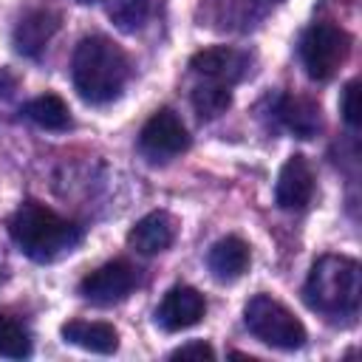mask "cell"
I'll return each mask as SVG.
<instances>
[{
    "mask_svg": "<svg viewBox=\"0 0 362 362\" xmlns=\"http://www.w3.org/2000/svg\"><path fill=\"white\" fill-rule=\"evenodd\" d=\"M187 147H189V133H187L181 116L170 107L156 110L139 133V150L150 161H170L173 156L184 153Z\"/></svg>",
    "mask_w": 362,
    "mask_h": 362,
    "instance_id": "obj_6",
    "label": "cell"
},
{
    "mask_svg": "<svg viewBox=\"0 0 362 362\" xmlns=\"http://www.w3.org/2000/svg\"><path fill=\"white\" fill-rule=\"evenodd\" d=\"M130 74L127 54L105 34L82 37L71 57V79L76 93L90 105L113 102Z\"/></svg>",
    "mask_w": 362,
    "mask_h": 362,
    "instance_id": "obj_1",
    "label": "cell"
},
{
    "mask_svg": "<svg viewBox=\"0 0 362 362\" xmlns=\"http://www.w3.org/2000/svg\"><path fill=\"white\" fill-rule=\"evenodd\" d=\"M339 110H342V119H345V124H351V127H359V122H362V110H359V82H356V79H351V82L342 88Z\"/></svg>",
    "mask_w": 362,
    "mask_h": 362,
    "instance_id": "obj_20",
    "label": "cell"
},
{
    "mask_svg": "<svg viewBox=\"0 0 362 362\" xmlns=\"http://www.w3.org/2000/svg\"><path fill=\"white\" fill-rule=\"evenodd\" d=\"M139 283V272L127 260H110L93 272H88L79 280V294L96 305H113L122 303Z\"/></svg>",
    "mask_w": 362,
    "mask_h": 362,
    "instance_id": "obj_7",
    "label": "cell"
},
{
    "mask_svg": "<svg viewBox=\"0 0 362 362\" xmlns=\"http://www.w3.org/2000/svg\"><path fill=\"white\" fill-rule=\"evenodd\" d=\"M249 243L238 235H226L218 243L209 246L206 252V266L218 283H235L246 269H249Z\"/></svg>",
    "mask_w": 362,
    "mask_h": 362,
    "instance_id": "obj_13",
    "label": "cell"
},
{
    "mask_svg": "<svg viewBox=\"0 0 362 362\" xmlns=\"http://www.w3.org/2000/svg\"><path fill=\"white\" fill-rule=\"evenodd\" d=\"M263 3H283V0H263Z\"/></svg>",
    "mask_w": 362,
    "mask_h": 362,
    "instance_id": "obj_22",
    "label": "cell"
},
{
    "mask_svg": "<svg viewBox=\"0 0 362 362\" xmlns=\"http://www.w3.org/2000/svg\"><path fill=\"white\" fill-rule=\"evenodd\" d=\"M153 14V0H107V17L124 34L144 28Z\"/></svg>",
    "mask_w": 362,
    "mask_h": 362,
    "instance_id": "obj_18",
    "label": "cell"
},
{
    "mask_svg": "<svg viewBox=\"0 0 362 362\" xmlns=\"http://www.w3.org/2000/svg\"><path fill=\"white\" fill-rule=\"evenodd\" d=\"M23 113L42 130H68L71 127V110H68L65 99L57 93L34 96L31 102L23 105Z\"/></svg>",
    "mask_w": 362,
    "mask_h": 362,
    "instance_id": "obj_16",
    "label": "cell"
},
{
    "mask_svg": "<svg viewBox=\"0 0 362 362\" xmlns=\"http://www.w3.org/2000/svg\"><path fill=\"white\" fill-rule=\"evenodd\" d=\"M305 303L328 317H351L362 303V269L354 257L322 255L303 286Z\"/></svg>",
    "mask_w": 362,
    "mask_h": 362,
    "instance_id": "obj_3",
    "label": "cell"
},
{
    "mask_svg": "<svg viewBox=\"0 0 362 362\" xmlns=\"http://www.w3.org/2000/svg\"><path fill=\"white\" fill-rule=\"evenodd\" d=\"M277 119L297 136V139H311L322 127V113L320 105L308 96H294L286 93L277 99Z\"/></svg>",
    "mask_w": 362,
    "mask_h": 362,
    "instance_id": "obj_14",
    "label": "cell"
},
{
    "mask_svg": "<svg viewBox=\"0 0 362 362\" xmlns=\"http://www.w3.org/2000/svg\"><path fill=\"white\" fill-rule=\"evenodd\" d=\"M311 195H314V170L305 161V156L294 153L280 167V175L274 184V201L280 209L297 212L311 204Z\"/></svg>",
    "mask_w": 362,
    "mask_h": 362,
    "instance_id": "obj_10",
    "label": "cell"
},
{
    "mask_svg": "<svg viewBox=\"0 0 362 362\" xmlns=\"http://www.w3.org/2000/svg\"><path fill=\"white\" fill-rule=\"evenodd\" d=\"M243 322L255 339L280 351H297L305 345V325L274 297L255 294L243 308Z\"/></svg>",
    "mask_w": 362,
    "mask_h": 362,
    "instance_id": "obj_4",
    "label": "cell"
},
{
    "mask_svg": "<svg viewBox=\"0 0 362 362\" xmlns=\"http://www.w3.org/2000/svg\"><path fill=\"white\" fill-rule=\"evenodd\" d=\"M351 54V34L334 23H311L300 40V59L311 79L328 82Z\"/></svg>",
    "mask_w": 362,
    "mask_h": 362,
    "instance_id": "obj_5",
    "label": "cell"
},
{
    "mask_svg": "<svg viewBox=\"0 0 362 362\" xmlns=\"http://www.w3.org/2000/svg\"><path fill=\"white\" fill-rule=\"evenodd\" d=\"M175 229H178V223H175V218L170 212H161V209L158 212H147L144 218H139L130 226L127 243L139 255H158V252L173 246Z\"/></svg>",
    "mask_w": 362,
    "mask_h": 362,
    "instance_id": "obj_12",
    "label": "cell"
},
{
    "mask_svg": "<svg viewBox=\"0 0 362 362\" xmlns=\"http://www.w3.org/2000/svg\"><path fill=\"white\" fill-rule=\"evenodd\" d=\"M62 339L90 354H113L119 348V331L110 322L71 320L62 325Z\"/></svg>",
    "mask_w": 362,
    "mask_h": 362,
    "instance_id": "obj_15",
    "label": "cell"
},
{
    "mask_svg": "<svg viewBox=\"0 0 362 362\" xmlns=\"http://www.w3.org/2000/svg\"><path fill=\"white\" fill-rule=\"evenodd\" d=\"M170 359H215V351H212L209 342L195 339V342H187V345L175 348V351L170 354Z\"/></svg>",
    "mask_w": 362,
    "mask_h": 362,
    "instance_id": "obj_21",
    "label": "cell"
},
{
    "mask_svg": "<svg viewBox=\"0 0 362 362\" xmlns=\"http://www.w3.org/2000/svg\"><path fill=\"white\" fill-rule=\"evenodd\" d=\"M31 354V334L23 320L0 311V356L25 359Z\"/></svg>",
    "mask_w": 362,
    "mask_h": 362,
    "instance_id": "obj_19",
    "label": "cell"
},
{
    "mask_svg": "<svg viewBox=\"0 0 362 362\" xmlns=\"http://www.w3.org/2000/svg\"><path fill=\"white\" fill-rule=\"evenodd\" d=\"M189 99H192V107H195V113H198L201 119H218L221 113L229 110V105H232V90H229V85L204 79L201 85H195V90H192Z\"/></svg>",
    "mask_w": 362,
    "mask_h": 362,
    "instance_id": "obj_17",
    "label": "cell"
},
{
    "mask_svg": "<svg viewBox=\"0 0 362 362\" xmlns=\"http://www.w3.org/2000/svg\"><path fill=\"white\" fill-rule=\"evenodd\" d=\"M204 314H206V300H204V294L198 288H192V286H173L164 294V300L158 303V308H156V322L164 331L175 334V331L198 325L204 320Z\"/></svg>",
    "mask_w": 362,
    "mask_h": 362,
    "instance_id": "obj_9",
    "label": "cell"
},
{
    "mask_svg": "<svg viewBox=\"0 0 362 362\" xmlns=\"http://www.w3.org/2000/svg\"><path fill=\"white\" fill-rule=\"evenodd\" d=\"M57 28H59V17L54 11H48V8H31V11H25L17 20L14 34H11V42H14L17 54L37 59L48 48V42L57 34Z\"/></svg>",
    "mask_w": 362,
    "mask_h": 362,
    "instance_id": "obj_11",
    "label": "cell"
},
{
    "mask_svg": "<svg viewBox=\"0 0 362 362\" xmlns=\"http://www.w3.org/2000/svg\"><path fill=\"white\" fill-rule=\"evenodd\" d=\"M8 235L17 249L37 263H51L74 252L82 240V229L74 221L37 201H25L14 209V215L8 218Z\"/></svg>",
    "mask_w": 362,
    "mask_h": 362,
    "instance_id": "obj_2",
    "label": "cell"
},
{
    "mask_svg": "<svg viewBox=\"0 0 362 362\" xmlns=\"http://www.w3.org/2000/svg\"><path fill=\"white\" fill-rule=\"evenodd\" d=\"M189 68L192 74L209 79V82H221V85H235L249 74V54L232 48V45H212V48H201L198 54L189 57Z\"/></svg>",
    "mask_w": 362,
    "mask_h": 362,
    "instance_id": "obj_8",
    "label": "cell"
}]
</instances>
